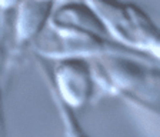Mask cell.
<instances>
[{"instance_id":"cell-1","label":"cell","mask_w":160,"mask_h":137,"mask_svg":"<svg viewBox=\"0 0 160 137\" xmlns=\"http://www.w3.org/2000/svg\"><path fill=\"white\" fill-rule=\"evenodd\" d=\"M90 60L100 91L160 119V63L130 54H106Z\"/></svg>"},{"instance_id":"cell-2","label":"cell","mask_w":160,"mask_h":137,"mask_svg":"<svg viewBox=\"0 0 160 137\" xmlns=\"http://www.w3.org/2000/svg\"><path fill=\"white\" fill-rule=\"evenodd\" d=\"M37 64L49 93L57 96L77 113L93 103L96 94L100 91L90 59L64 57L59 60H47L37 56Z\"/></svg>"},{"instance_id":"cell-3","label":"cell","mask_w":160,"mask_h":137,"mask_svg":"<svg viewBox=\"0 0 160 137\" xmlns=\"http://www.w3.org/2000/svg\"><path fill=\"white\" fill-rule=\"evenodd\" d=\"M32 47L36 51V56L47 60H59L64 57L96 59L106 54H130V56L149 59L140 54L139 51H134L123 44L117 43L112 37L87 33V32L57 29L50 24L37 37V40Z\"/></svg>"},{"instance_id":"cell-4","label":"cell","mask_w":160,"mask_h":137,"mask_svg":"<svg viewBox=\"0 0 160 137\" xmlns=\"http://www.w3.org/2000/svg\"><path fill=\"white\" fill-rule=\"evenodd\" d=\"M50 26L110 37L103 20L86 0L60 2L53 13Z\"/></svg>"},{"instance_id":"cell-5","label":"cell","mask_w":160,"mask_h":137,"mask_svg":"<svg viewBox=\"0 0 160 137\" xmlns=\"http://www.w3.org/2000/svg\"><path fill=\"white\" fill-rule=\"evenodd\" d=\"M50 96L53 99V103L56 106V110L59 113L60 120L63 123L64 137H92L83 127V123L80 121L79 113L76 110L69 107L64 101H62L53 93H50Z\"/></svg>"},{"instance_id":"cell-6","label":"cell","mask_w":160,"mask_h":137,"mask_svg":"<svg viewBox=\"0 0 160 137\" xmlns=\"http://www.w3.org/2000/svg\"><path fill=\"white\" fill-rule=\"evenodd\" d=\"M22 0H0V10L2 13H9V12H14L16 7L20 4Z\"/></svg>"},{"instance_id":"cell-7","label":"cell","mask_w":160,"mask_h":137,"mask_svg":"<svg viewBox=\"0 0 160 137\" xmlns=\"http://www.w3.org/2000/svg\"><path fill=\"white\" fill-rule=\"evenodd\" d=\"M2 10H0V54H2ZM0 90H2V84H0Z\"/></svg>"},{"instance_id":"cell-8","label":"cell","mask_w":160,"mask_h":137,"mask_svg":"<svg viewBox=\"0 0 160 137\" xmlns=\"http://www.w3.org/2000/svg\"><path fill=\"white\" fill-rule=\"evenodd\" d=\"M2 100H3V97H2V90H0V114H2Z\"/></svg>"}]
</instances>
